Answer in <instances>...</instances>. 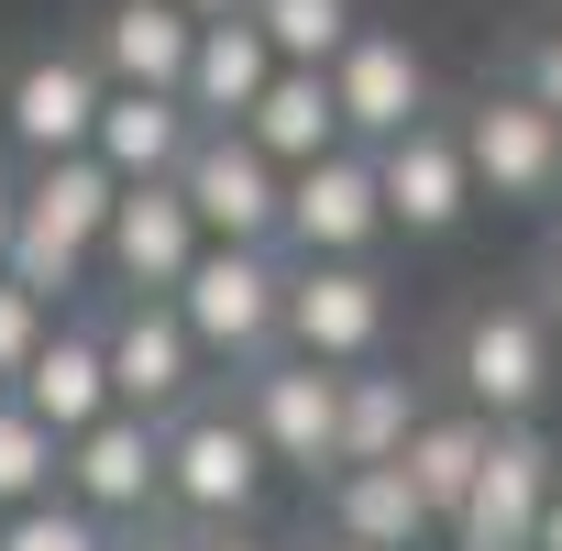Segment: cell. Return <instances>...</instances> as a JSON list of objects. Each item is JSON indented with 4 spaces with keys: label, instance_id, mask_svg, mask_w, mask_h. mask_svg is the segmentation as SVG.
I'll use <instances>...</instances> for the list:
<instances>
[{
    "label": "cell",
    "instance_id": "obj_1",
    "mask_svg": "<svg viewBox=\"0 0 562 551\" xmlns=\"http://www.w3.org/2000/svg\"><path fill=\"white\" fill-rule=\"evenodd\" d=\"M276 265L265 243H199L188 254V276L166 288V310L188 321V342L199 353H232V364H254L265 342H276Z\"/></svg>",
    "mask_w": 562,
    "mask_h": 551
},
{
    "label": "cell",
    "instance_id": "obj_2",
    "mask_svg": "<svg viewBox=\"0 0 562 551\" xmlns=\"http://www.w3.org/2000/svg\"><path fill=\"white\" fill-rule=\"evenodd\" d=\"M375 232H386V199H375V155L364 144H331V155L288 166L276 243H299V265H364Z\"/></svg>",
    "mask_w": 562,
    "mask_h": 551
},
{
    "label": "cell",
    "instance_id": "obj_3",
    "mask_svg": "<svg viewBox=\"0 0 562 551\" xmlns=\"http://www.w3.org/2000/svg\"><path fill=\"white\" fill-rule=\"evenodd\" d=\"M452 144H463V177H474V199H496V210H540V199H562V122H551L529 89H496V100H474Z\"/></svg>",
    "mask_w": 562,
    "mask_h": 551
},
{
    "label": "cell",
    "instance_id": "obj_4",
    "mask_svg": "<svg viewBox=\"0 0 562 551\" xmlns=\"http://www.w3.org/2000/svg\"><path fill=\"white\" fill-rule=\"evenodd\" d=\"M562 485V452L529 430V419H496V441H485V463H474V485H463V507L441 518L452 529V551H529V529H540V496Z\"/></svg>",
    "mask_w": 562,
    "mask_h": 551
},
{
    "label": "cell",
    "instance_id": "obj_5",
    "mask_svg": "<svg viewBox=\"0 0 562 551\" xmlns=\"http://www.w3.org/2000/svg\"><path fill=\"white\" fill-rule=\"evenodd\" d=\"M276 331L310 364H375L386 342V276L375 265H288L276 276Z\"/></svg>",
    "mask_w": 562,
    "mask_h": 551
},
{
    "label": "cell",
    "instance_id": "obj_6",
    "mask_svg": "<svg viewBox=\"0 0 562 551\" xmlns=\"http://www.w3.org/2000/svg\"><path fill=\"white\" fill-rule=\"evenodd\" d=\"M199 221V243H276V210H288V177H276L243 133H188L177 177H166Z\"/></svg>",
    "mask_w": 562,
    "mask_h": 551
},
{
    "label": "cell",
    "instance_id": "obj_7",
    "mask_svg": "<svg viewBox=\"0 0 562 551\" xmlns=\"http://www.w3.org/2000/svg\"><path fill=\"white\" fill-rule=\"evenodd\" d=\"M56 496L89 518H144L166 496V430L133 408H100L78 441H56Z\"/></svg>",
    "mask_w": 562,
    "mask_h": 551
},
{
    "label": "cell",
    "instance_id": "obj_8",
    "mask_svg": "<svg viewBox=\"0 0 562 551\" xmlns=\"http://www.w3.org/2000/svg\"><path fill=\"white\" fill-rule=\"evenodd\" d=\"M321 78H331L342 144H364V155L430 111V67H419V45H408V34H375V23H353V34H342V56H331Z\"/></svg>",
    "mask_w": 562,
    "mask_h": 551
},
{
    "label": "cell",
    "instance_id": "obj_9",
    "mask_svg": "<svg viewBox=\"0 0 562 551\" xmlns=\"http://www.w3.org/2000/svg\"><path fill=\"white\" fill-rule=\"evenodd\" d=\"M265 441L243 430V408H188L177 430H166V496L188 507V518H243L254 496H265Z\"/></svg>",
    "mask_w": 562,
    "mask_h": 551
},
{
    "label": "cell",
    "instance_id": "obj_10",
    "mask_svg": "<svg viewBox=\"0 0 562 551\" xmlns=\"http://www.w3.org/2000/svg\"><path fill=\"white\" fill-rule=\"evenodd\" d=\"M331 419H342V364H254V397H243V430L265 441V463H288V474H321L331 463Z\"/></svg>",
    "mask_w": 562,
    "mask_h": 551
},
{
    "label": "cell",
    "instance_id": "obj_11",
    "mask_svg": "<svg viewBox=\"0 0 562 551\" xmlns=\"http://www.w3.org/2000/svg\"><path fill=\"white\" fill-rule=\"evenodd\" d=\"M100 364H111V408H133V419H166V408L199 386V342H188V321H177L166 299H133V310L100 331Z\"/></svg>",
    "mask_w": 562,
    "mask_h": 551
},
{
    "label": "cell",
    "instance_id": "obj_12",
    "mask_svg": "<svg viewBox=\"0 0 562 551\" xmlns=\"http://www.w3.org/2000/svg\"><path fill=\"white\" fill-rule=\"evenodd\" d=\"M375 199H386V232H452L474 210V177H463V144L441 122H408L375 144Z\"/></svg>",
    "mask_w": 562,
    "mask_h": 551
},
{
    "label": "cell",
    "instance_id": "obj_13",
    "mask_svg": "<svg viewBox=\"0 0 562 551\" xmlns=\"http://www.w3.org/2000/svg\"><path fill=\"white\" fill-rule=\"evenodd\" d=\"M89 122H100V67L89 56H34L23 78H12V100H0V133H12V155L23 166H45V155H89Z\"/></svg>",
    "mask_w": 562,
    "mask_h": 551
},
{
    "label": "cell",
    "instance_id": "obj_14",
    "mask_svg": "<svg viewBox=\"0 0 562 551\" xmlns=\"http://www.w3.org/2000/svg\"><path fill=\"white\" fill-rule=\"evenodd\" d=\"M463 397H474V419H529L551 397V331L529 310H474L463 321Z\"/></svg>",
    "mask_w": 562,
    "mask_h": 551
},
{
    "label": "cell",
    "instance_id": "obj_15",
    "mask_svg": "<svg viewBox=\"0 0 562 551\" xmlns=\"http://www.w3.org/2000/svg\"><path fill=\"white\" fill-rule=\"evenodd\" d=\"M100 254H111V276H122V288L166 299L177 276H188V254H199V221H188V199H177L166 177H144V188H122V199H111Z\"/></svg>",
    "mask_w": 562,
    "mask_h": 551
},
{
    "label": "cell",
    "instance_id": "obj_16",
    "mask_svg": "<svg viewBox=\"0 0 562 551\" xmlns=\"http://www.w3.org/2000/svg\"><path fill=\"white\" fill-rule=\"evenodd\" d=\"M0 397H12V408H34L56 441H78V430L111 408V364H100V331H45V342H34V364H23L12 386H0Z\"/></svg>",
    "mask_w": 562,
    "mask_h": 551
},
{
    "label": "cell",
    "instance_id": "obj_17",
    "mask_svg": "<svg viewBox=\"0 0 562 551\" xmlns=\"http://www.w3.org/2000/svg\"><path fill=\"white\" fill-rule=\"evenodd\" d=\"M232 133H243V144H254V155H265L276 177H288V166H310V155H331V144H342L331 78H321V67H276V78L254 89V111H243Z\"/></svg>",
    "mask_w": 562,
    "mask_h": 551
},
{
    "label": "cell",
    "instance_id": "obj_18",
    "mask_svg": "<svg viewBox=\"0 0 562 551\" xmlns=\"http://www.w3.org/2000/svg\"><path fill=\"white\" fill-rule=\"evenodd\" d=\"M276 78V56H265V34L232 12V23H199V45H188V78H177V111L199 122V133H232L243 111H254V89Z\"/></svg>",
    "mask_w": 562,
    "mask_h": 551
},
{
    "label": "cell",
    "instance_id": "obj_19",
    "mask_svg": "<svg viewBox=\"0 0 562 551\" xmlns=\"http://www.w3.org/2000/svg\"><path fill=\"white\" fill-rule=\"evenodd\" d=\"M188 111H177V89H100V122H89V155L122 177V188H144V177H177V155H188Z\"/></svg>",
    "mask_w": 562,
    "mask_h": 551
},
{
    "label": "cell",
    "instance_id": "obj_20",
    "mask_svg": "<svg viewBox=\"0 0 562 551\" xmlns=\"http://www.w3.org/2000/svg\"><path fill=\"white\" fill-rule=\"evenodd\" d=\"M188 45L199 23L177 12V0H111V23H100V89H177L188 78Z\"/></svg>",
    "mask_w": 562,
    "mask_h": 551
},
{
    "label": "cell",
    "instance_id": "obj_21",
    "mask_svg": "<svg viewBox=\"0 0 562 551\" xmlns=\"http://www.w3.org/2000/svg\"><path fill=\"white\" fill-rule=\"evenodd\" d=\"M111 199H122V177H111L100 155H45V166L12 177V210H23L34 232H56V243H89V254H100Z\"/></svg>",
    "mask_w": 562,
    "mask_h": 551
},
{
    "label": "cell",
    "instance_id": "obj_22",
    "mask_svg": "<svg viewBox=\"0 0 562 551\" xmlns=\"http://www.w3.org/2000/svg\"><path fill=\"white\" fill-rule=\"evenodd\" d=\"M419 386L397 364H342V419H331V474L342 463H397V441L419 430Z\"/></svg>",
    "mask_w": 562,
    "mask_h": 551
},
{
    "label": "cell",
    "instance_id": "obj_23",
    "mask_svg": "<svg viewBox=\"0 0 562 551\" xmlns=\"http://www.w3.org/2000/svg\"><path fill=\"white\" fill-rule=\"evenodd\" d=\"M331 529H342L353 551H419L441 518L419 507V485H408L397 463H342V474H331Z\"/></svg>",
    "mask_w": 562,
    "mask_h": 551
},
{
    "label": "cell",
    "instance_id": "obj_24",
    "mask_svg": "<svg viewBox=\"0 0 562 551\" xmlns=\"http://www.w3.org/2000/svg\"><path fill=\"white\" fill-rule=\"evenodd\" d=\"M485 441H496V419H474V408H452V419H419V430L397 441V474L419 485V507H430V518H452V507H463V485H474Z\"/></svg>",
    "mask_w": 562,
    "mask_h": 551
},
{
    "label": "cell",
    "instance_id": "obj_25",
    "mask_svg": "<svg viewBox=\"0 0 562 551\" xmlns=\"http://www.w3.org/2000/svg\"><path fill=\"white\" fill-rule=\"evenodd\" d=\"M243 23L265 34L276 67H331L353 34V0H243Z\"/></svg>",
    "mask_w": 562,
    "mask_h": 551
},
{
    "label": "cell",
    "instance_id": "obj_26",
    "mask_svg": "<svg viewBox=\"0 0 562 551\" xmlns=\"http://www.w3.org/2000/svg\"><path fill=\"white\" fill-rule=\"evenodd\" d=\"M34 496H56V430H45L34 408L0 397V518L34 507Z\"/></svg>",
    "mask_w": 562,
    "mask_h": 551
},
{
    "label": "cell",
    "instance_id": "obj_27",
    "mask_svg": "<svg viewBox=\"0 0 562 551\" xmlns=\"http://www.w3.org/2000/svg\"><path fill=\"white\" fill-rule=\"evenodd\" d=\"M0 551H111V529L89 507H67V496H34V507L0 518Z\"/></svg>",
    "mask_w": 562,
    "mask_h": 551
},
{
    "label": "cell",
    "instance_id": "obj_28",
    "mask_svg": "<svg viewBox=\"0 0 562 551\" xmlns=\"http://www.w3.org/2000/svg\"><path fill=\"white\" fill-rule=\"evenodd\" d=\"M45 331H56V321H45V299L0 276V386H12V375L34 364V342H45Z\"/></svg>",
    "mask_w": 562,
    "mask_h": 551
},
{
    "label": "cell",
    "instance_id": "obj_29",
    "mask_svg": "<svg viewBox=\"0 0 562 551\" xmlns=\"http://www.w3.org/2000/svg\"><path fill=\"white\" fill-rule=\"evenodd\" d=\"M529 100H540V111H551V122H562V34H551V45H540V56H529Z\"/></svg>",
    "mask_w": 562,
    "mask_h": 551
},
{
    "label": "cell",
    "instance_id": "obj_30",
    "mask_svg": "<svg viewBox=\"0 0 562 551\" xmlns=\"http://www.w3.org/2000/svg\"><path fill=\"white\" fill-rule=\"evenodd\" d=\"M529 551H562V485L540 496V529H529Z\"/></svg>",
    "mask_w": 562,
    "mask_h": 551
},
{
    "label": "cell",
    "instance_id": "obj_31",
    "mask_svg": "<svg viewBox=\"0 0 562 551\" xmlns=\"http://www.w3.org/2000/svg\"><path fill=\"white\" fill-rule=\"evenodd\" d=\"M177 12H188V23H232V12H243V0H177Z\"/></svg>",
    "mask_w": 562,
    "mask_h": 551
},
{
    "label": "cell",
    "instance_id": "obj_32",
    "mask_svg": "<svg viewBox=\"0 0 562 551\" xmlns=\"http://www.w3.org/2000/svg\"><path fill=\"white\" fill-rule=\"evenodd\" d=\"M133 551H199V540H166V529H144V540H133Z\"/></svg>",
    "mask_w": 562,
    "mask_h": 551
},
{
    "label": "cell",
    "instance_id": "obj_33",
    "mask_svg": "<svg viewBox=\"0 0 562 551\" xmlns=\"http://www.w3.org/2000/svg\"><path fill=\"white\" fill-rule=\"evenodd\" d=\"M0 254H12V177H0Z\"/></svg>",
    "mask_w": 562,
    "mask_h": 551
},
{
    "label": "cell",
    "instance_id": "obj_34",
    "mask_svg": "<svg viewBox=\"0 0 562 551\" xmlns=\"http://www.w3.org/2000/svg\"><path fill=\"white\" fill-rule=\"evenodd\" d=\"M199 551H276V540H199Z\"/></svg>",
    "mask_w": 562,
    "mask_h": 551
},
{
    "label": "cell",
    "instance_id": "obj_35",
    "mask_svg": "<svg viewBox=\"0 0 562 551\" xmlns=\"http://www.w3.org/2000/svg\"><path fill=\"white\" fill-rule=\"evenodd\" d=\"M551 310H562V265H551Z\"/></svg>",
    "mask_w": 562,
    "mask_h": 551
},
{
    "label": "cell",
    "instance_id": "obj_36",
    "mask_svg": "<svg viewBox=\"0 0 562 551\" xmlns=\"http://www.w3.org/2000/svg\"><path fill=\"white\" fill-rule=\"evenodd\" d=\"M342 551H353V540H342Z\"/></svg>",
    "mask_w": 562,
    "mask_h": 551
}]
</instances>
